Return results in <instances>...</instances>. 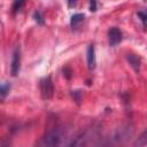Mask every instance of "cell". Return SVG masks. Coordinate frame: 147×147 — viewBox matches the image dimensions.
<instances>
[{"label": "cell", "mask_w": 147, "mask_h": 147, "mask_svg": "<svg viewBox=\"0 0 147 147\" xmlns=\"http://www.w3.org/2000/svg\"><path fill=\"white\" fill-rule=\"evenodd\" d=\"M69 7H72V6H76V1H69Z\"/></svg>", "instance_id": "cell-18"}, {"label": "cell", "mask_w": 147, "mask_h": 147, "mask_svg": "<svg viewBox=\"0 0 147 147\" xmlns=\"http://www.w3.org/2000/svg\"><path fill=\"white\" fill-rule=\"evenodd\" d=\"M64 140V130L61 126L48 129L34 144L33 147H61Z\"/></svg>", "instance_id": "cell-3"}, {"label": "cell", "mask_w": 147, "mask_h": 147, "mask_svg": "<svg viewBox=\"0 0 147 147\" xmlns=\"http://www.w3.org/2000/svg\"><path fill=\"white\" fill-rule=\"evenodd\" d=\"M20 68H21V49L20 46H16L13 51L11 62H10V72L14 77L18 75Z\"/></svg>", "instance_id": "cell-5"}, {"label": "cell", "mask_w": 147, "mask_h": 147, "mask_svg": "<svg viewBox=\"0 0 147 147\" xmlns=\"http://www.w3.org/2000/svg\"><path fill=\"white\" fill-rule=\"evenodd\" d=\"M72 98H74V100L77 102V103H79V101H80V99H82V92L80 91H72Z\"/></svg>", "instance_id": "cell-15"}, {"label": "cell", "mask_w": 147, "mask_h": 147, "mask_svg": "<svg viewBox=\"0 0 147 147\" xmlns=\"http://www.w3.org/2000/svg\"><path fill=\"white\" fill-rule=\"evenodd\" d=\"M122 38H123V33L118 28L113 26V28L109 29V31H108V40H109V45L110 46L114 47L117 44H119L122 41Z\"/></svg>", "instance_id": "cell-6"}, {"label": "cell", "mask_w": 147, "mask_h": 147, "mask_svg": "<svg viewBox=\"0 0 147 147\" xmlns=\"http://www.w3.org/2000/svg\"><path fill=\"white\" fill-rule=\"evenodd\" d=\"M100 129L98 126H90L77 133L64 147H95L100 139Z\"/></svg>", "instance_id": "cell-1"}, {"label": "cell", "mask_w": 147, "mask_h": 147, "mask_svg": "<svg viewBox=\"0 0 147 147\" xmlns=\"http://www.w3.org/2000/svg\"><path fill=\"white\" fill-rule=\"evenodd\" d=\"M86 59H87V67L90 70H93L96 65V59H95V49H94V45L91 44L87 47V52H86Z\"/></svg>", "instance_id": "cell-7"}, {"label": "cell", "mask_w": 147, "mask_h": 147, "mask_svg": "<svg viewBox=\"0 0 147 147\" xmlns=\"http://www.w3.org/2000/svg\"><path fill=\"white\" fill-rule=\"evenodd\" d=\"M23 5H24V1H15V2L13 3V6H11V11H13V14H16L17 11H20V9L23 7Z\"/></svg>", "instance_id": "cell-13"}, {"label": "cell", "mask_w": 147, "mask_h": 147, "mask_svg": "<svg viewBox=\"0 0 147 147\" xmlns=\"http://www.w3.org/2000/svg\"><path fill=\"white\" fill-rule=\"evenodd\" d=\"M90 10L91 11H95L96 10V2L95 1H91L90 2Z\"/></svg>", "instance_id": "cell-17"}, {"label": "cell", "mask_w": 147, "mask_h": 147, "mask_svg": "<svg viewBox=\"0 0 147 147\" xmlns=\"http://www.w3.org/2000/svg\"><path fill=\"white\" fill-rule=\"evenodd\" d=\"M63 75L69 79L70 77H71V70H70V68L69 67H65V68H63Z\"/></svg>", "instance_id": "cell-16"}, {"label": "cell", "mask_w": 147, "mask_h": 147, "mask_svg": "<svg viewBox=\"0 0 147 147\" xmlns=\"http://www.w3.org/2000/svg\"><path fill=\"white\" fill-rule=\"evenodd\" d=\"M39 86H40V93H41L42 99H45V100L52 99V96L54 94V84H53L52 77L47 76V77L42 78L40 80Z\"/></svg>", "instance_id": "cell-4"}, {"label": "cell", "mask_w": 147, "mask_h": 147, "mask_svg": "<svg viewBox=\"0 0 147 147\" xmlns=\"http://www.w3.org/2000/svg\"><path fill=\"white\" fill-rule=\"evenodd\" d=\"M9 91H10V84L9 83H2L1 87H0V95H1L2 100L6 98V95L9 93Z\"/></svg>", "instance_id": "cell-11"}, {"label": "cell", "mask_w": 147, "mask_h": 147, "mask_svg": "<svg viewBox=\"0 0 147 147\" xmlns=\"http://www.w3.org/2000/svg\"><path fill=\"white\" fill-rule=\"evenodd\" d=\"M133 147H145L147 146V127L140 133V136L133 141Z\"/></svg>", "instance_id": "cell-8"}, {"label": "cell", "mask_w": 147, "mask_h": 147, "mask_svg": "<svg viewBox=\"0 0 147 147\" xmlns=\"http://www.w3.org/2000/svg\"><path fill=\"white\" fill-rule=\"evenodd\" d=\"M33 18H34V21H36L38 24H40V25H42V24L45 23L42 15H41V14H40V11H38V10L33 13Z\"/></svg>", "instance_id": "cell-14"}, {"label": "cell", "mask_w": 147, "mask_h": 147, "mask_svg": "<svg viewBox=\"0 0 147 147\" xmlns=\"http://www.w3.org/2000/svg\"><path fill=\"white\" fill-rule=\"evenodd\" d=\"M137 15L140 17V20H141V22H142V25H144V29L147 30V11L140 10V11L137 13Z\"/></svg>", "instance_id": "cell-12"}, {"label": "cell", "mask_w": 147, "mask_h": 147, "mask_svg": "<svg viewBox=\"0 0 147 147\" xmlns=\"http://www.w3.org/2000/svg\"><path fill=\"white\" fill-rule=\"evenodd\" d=\"M132 127L130 125H124L118 127L110 136L105 138L100 144H96L95 147H122L126 144V141L132 136Z\"/></svg>", "instance_id": "cell-2"}, {"label": "cell", "mask_w": 147, "mask_h": 147, "mask_svg": "<svg viewBox=\"0 0 147 147\" xmlns=\"http://www.w3.org/2000/svg\"><path fill=\"white\" fill-rule=\"evenodd\" d=\"M84 14H74L70 18V24L72 28H77L84 21Z\"/></svg>", "instance_id": "cell-10"}, {"label": "cell", "mask_w": 147, "mask_h": 147, "mask_svg": "<svg viewBox=\"0 0 147 147\" xmlns=\"http://www.w3.org/2000/svg\"><path fill=\"white\" fill-rule=\"evenodd\" d=\"M126 59H127L130 65L134 69V71L138 72V71H139V67H140V60H139V57H138L136 54L130 53V54L126 55Z\"/></svg>", "instance_id": "cell-9"}]
</instances>
